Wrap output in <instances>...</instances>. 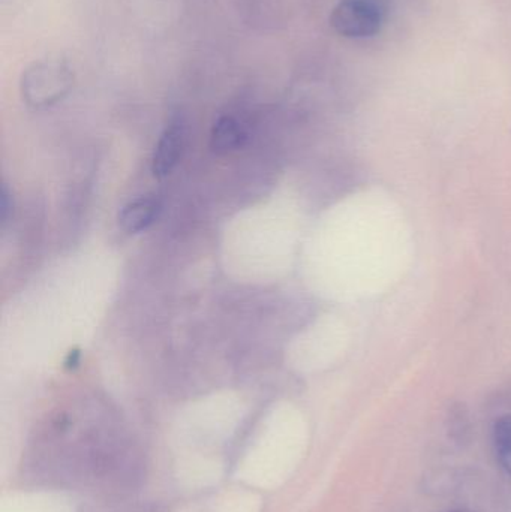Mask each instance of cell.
I'll return each mask as SVG.
<instances>
[{
  "mask_svg": "<svg viewBox=\"0 0 511 512\" xmlns=\"http://www.w3.org/2000/svg\"><path fill=\"white\" fill-rule=\"evenodd\" d=\"M243 141H245V132L233 117H221L213 126L210 147L218 155H225V153L239 149Z\"/></svg>",
  "mask_w": 511,
  "mask_h": 512,
  "instance_id": "6",
  "label": "cell"
},
{
  "mask_svg": "<svg viewBox=\"0 0 511 512\" xmlns=\"http://www.w3.org/2000/svg\"><path fill=\"white\" fill-rule=\"evenodd\" d=\"M26 466L36 481L60 487H114L140 474V453L125 439L101 433H75L68 420L35 442Z\"/></svg>",
  "mask_w": 511,
  "mask_h": 512,
  "instance_id": "1",
  "label": "cell"
},
{
  "mask_svg": "<svg viewBox=\"0 0 511 512\" xmlns=\"http://www.w3.org/2000/svg\"><path fill=\"white\" fill-rule=\"evenodd\" d=\"M12 212H14V200H12L11 192L8 191L6 185H3L2 192H0V218H2L3 225L9 221Z\"/></svg>",
  "mask_w": 511,
  "mask_h": 512,
  "instance_id": "9",
  "label": "cell"
},
{
  "mask_svg": "<svg viewBox=\"0 0 511 512\" xmlns=\"http://www.w3.org/2000/svg\"><path fill=\"white\" fill-rule=\"evenodd\" d=\"M447 430L453 442L458 445L470 444L473 427H471L470 414L461 403L453 405L447 415Z\"/></svg>",
  "mask_w": 511,
  "mask_h": 512,
  "instance_id": "8",
  "label": "cell"
},
{
  "mask_svg": "<svg viewBox=\"0 0 511 512\" xmlns=\"http://www.w3.org/2000/svg\"><path fill=\"white\" fill-rule=\"evenodd\" d=\"M74 75L68 63L59 59H44L33 63L21 78L24 101L33 108L56 104L68 95Z\"/></svg>",
  "mask_w": 511,
  "mask_h": 512,
  "instance_id": "2",
  "label": "cell"
},
{
  "mask_svg": "<svg viewBox=\"0 0 511 512\" xmlns=\"http://www.w3.org/2000/svg\"><path fill=\"white\" fill-rule=\"evenodd\" d=\"M80 361H81L80 349H71V351L68 352V355H66L65 367H66V369H75V367H78V364H80Z\"/></svg>",
  "mask_w": 511,
  "mask_h": 512,
  "instance_id": "10",
  "label": "cell"
},
{
  "mask_svg": "<svg viewBox=\"0 0 511 512\" xmlns=\"http://www.w3.org/2000/svg\"><path fill=\"white\" fill-rule=\"evenodd\" d=\"M495 454L504 471L511 475V414L498 418L492 430Z\"/></svg>",
  "mask_w": 511,
  "mask_h": 512,
  "instance_id": "7",
  "label": "cell"
},
{
  "mask_svg": "<svg viewBox=\"0 0 511 512\" xmlns=\"http://www.w3.org/2000/svg\"><path fill=\"white\" fill-rule=\"evenodd\" d=\"M450 512H470V511H467V510H455V511H450Z\"/></svg>",
  "mask_w": 511,
  "mask_h": 512,
  "instance_id": "11",
  "label": "cell"
},
{
  "mask_svg": "<svg viewBox=\"0 0 511 512\" xmlns=\"http://www.w3.org/2000/svg\"><path fill=\"white\" fill-rule=\"evenodd\" d=\"M384 23V9L380 0H341L333 8L330 24L345 38H372Z\"/></svg>",
  "mask_w": 511,
  "mask_h": 512,
  "instance_id": "3",
  "label": "cell"
},
{
  "mask_svg": "<svg viewBox=\"0 0 511 512\" xmlns=\"http://www.w3.org/2000/svg\"><path fill=\"white\" fill-rule=\"evenodd\" d=\"M185 143V128L180 120H174L165 128L156 143L152 158V171L156 177H165L179 164Z\"/></svg>",
  "mask_w": 511,
  "mask_h": 512,
  "instance_id": "4",
  "label": "cell"
},
{
  "mask_svg": "<svg viewBox=\"0 0 511 512\" xmlns=\"http://www.w3.org/2000/svg\"><path fill=\"white\" fill-rule=\"evenodd\" d=\"M162 210V203L155 195L137 198L119 213V225L128 234H138L152 227Z\"/></svg>",
  "mask_w": 511,
  "mask_h": 512,
  "instance_id": "5",
  "label": "cell"
}]
</instances>
